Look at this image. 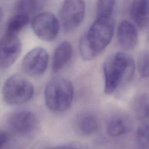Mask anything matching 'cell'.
Wrapping results in <instances>:
<instances>
[{
	"label": "cell",
	"instance_id": "obj_1",
	"mask_svg": "<svg viewBox=\"0 0 149 149\" xmlns=\"http://www.w3.org/2000/svg\"><path fill=\"white\" fill-rule=\"evenodd\" d=\"M114 30L112 16L96 17L80 38L79 49L81 58L90 61L98 55L110 42Z\"/></svg>",
	"mask_w": 149,
	"mask_h": 149
},
{
	"label": "cell",
	"instance_id": "obj_2",
	"mask_svg": "<svg viewBox=\"0 0 149 149\" xmlns=\"http://www.w3.org/2000/svg\"><path fill=\"white\" fill-rule=\"evenodd\" d=\"M135 70L133 58L128 54L118 52L108 56L103 64L104 92L113 93L121 86L128 83Z\"/></svg>",
	"mask_w": 149,
	"mask_h": 149
},
{
	"label": "cell",
	"instance_id": "obj_3",
	"mask_svg": "<svg viewBox=\"0 0 149 149\" xmlns=\"http://www.w3.org/2000/svg\"><path fill=\"white\" fill-rule=\"evenodd\" d=\"M74 95L71 81L63 77H55L46 84L44 98L47 107L53 112H61L70 107Z\"/></svg>",
	"mask_w": 149,
	"mask_h": 149
},
{
	"label": "cell",
	"instance_id": "obj_4",
	"mask_svg": "<svg viewBox=\"0 0 149 149\" xmlns=\"http://www.w3.org/2000/svg\"><path fill=\"white\" fill-rule=\"evenodd\" d=\"M2 97L9 105H20L32 98L34 88L27 79L20 74H13L5 81L2 87Z\"/></svg>",
	"mask_w": 149,
	"mask_h": 149
},
{
	"label": "cell",
	"instance_id": "obj_5",
	"mask_svg": "<svg viewBox=\"0 0 149 149\" xmlns=\"http://www.w3.org/2000/svg\"><path fill=\"white\" fill-rule=\"evenodd\" d=\"M6 122L12 132L22 136L32 134L38 125L36 115L31 111L25 109L10 113L6 118Z\"/></svg>",
	"mask_w": 149,
	"mask_h": 149
},
{
	"label": "cell",
	"instance_id": "obj_6",
	"mask_svg": "<svg viewBox=\"0 0 149 149\" xmlns=\"http://www.w3.org/2000/svg\"><path fill=\"white\" fill-rule=\"evenodd\" d=\"M34 34L45 41L54 40L59 31V22L50 12H42L36 15L31 22Z\"/></svg>",
	"mask_w": 149,
	"mask_h": 149
},
{
	"label": "cell",
	"instance_id": "obj_7",
	"mask_svg": "<svg viewBox=\"0 0 149 149\" xmlns=\"http://www.w3.org/2000/svg\"><path fill=\"white\" fill-rule=\"evenodd\" d=\"M86 5L83 1L68 0L62 4L59 16L63 27L67 31L77 27L85 15Z\"/></svg>",
	"mask_w": 149,
	"mask_h": 149
},
{
	"label": "cell",
	"instance_id": "obj_8",
	"mask_svg": "<svg viewBox=\"0 0 149 149\" xmlns=\"http://www.w3.org/2000/svg\"><path fill=\"white\" fill-rule=\"evenodd\" d=\"M48 62L47 51L44 48L36 47L25 55L22 61V68L29 76H39L46 70Z\"/></svg>",
	"mask_w": 149,
	"mask_h": 149
},
{
	"label": "cell",
	"instance_id": "obj_9",
	"mask_svg": "<svg viewBox=\"0 0 149 149\" xmlns=\"http://www.w3.org/2000/svg\"><path fill=\"white\" fill-rule=\"evenodd\" d=\"M22 51V43L17 36L5 34L0 42V66L5 69L17 59Z\"/></svg>",
	"mask_w": 149,
	"mask_h": 149
},
{
	"label": "cell",
	"instance_id": "obj_10",
	"mask_svg": "<svg viewBox=\"0 0 149 149\" xmlns=\"http://www.w3.org/2000/svg\"><path fill=\"white\" fill-rule=\"evenodd\" d=\"M117 38L120 46L126 50L136 47L138 42V33L135 26L127 20H123L118 25Z\"/></svg>",
	"mask_w": 149,
	"mask_h": 149
},
{
	"label": "cell",
	"instance_id": "obj_11",
	"mask_svg": "<svg viewBox=\"0 0 149 149\" xmlns=\"http://www.w3.org/2000/svg\"><path fill=\"white\" fill-rule=\"evenodd\" d=\"M132 122L128 116L123 113H118L111 116L108 120L106 130L111 137H118L130 131Z\"/></svg>",
	"mask_w": 149,
	"mask_h": 149
},
{
	"label": "cell",
	"instance_id": "obj_12",
	"mask_svg": "<svg viewBox=\"0 0 149 149\" xmlns=\"http://www.w3.org/2000/svg\"><path fill=\"white\" fill-rule=\"evenodd\" d=\"M131 17L137 27L144 29L149 23V0L133 1L129 8Z\"/></svg>",
	"mask_w": 149,
	"mask_h": 149
},
{
	"label": "cell",
	"instance_id": "obj_13",
	"mask_svg": "<svg viewBox=\"0 0 149 149\" xmlns=\"http://www.w3.org/2000/svg\"><path fill=\"white\" fill-rule=\"evenodd\" d=\"M75 126L80 134L84 136L91 135L94 133L98 127L97 116L90 111L81 112L76 118Z\"/></svg>",
	"mask_w": 149,
	"mask_h": 149
},
{
	"label": "cell",
	"instance_id": "obj_14",
	"mask_svg": "<svg viewBox=\"0 0 149 149\" xmlns=\"http://www.w3.org/2000/svg\"><path fill=\"white\" fill-rule=\"evenodd\" d=\"M72 45L68 41H63L57 46L52 59V70L54 72L59 71L67 64L72 57Z\"/></svg>",
	"mask_w": 149,
	"mask_h": 149
},
{
	"label": "cell",
	"instance_id": "obj_15",
	"mask_svg": "<svg viewBox=\"0 0 149 149\" xmlns=\"http://www.w3.org/2000/svg\"><path fill=\"white\" fill-rule=\"evenodd\" d=\"M132 108L136 117L139 119L149 118V93L137 95L133 100Z\"/></svg>",
	"mask_w": 149,
	"mask_h": 149
},
{
	"label": "cell",
	"instance_id": "obj_16",
	"mask_svg": "<svg viewBox=\"0 0 149 149\" xmlns=\"http://www.w3.org/2000/svg\"><path fill=\"white\" fill-rule=\"evenodd\" d=\"M30 16L20 13H16L9 18L6 25L5 34L17 36L27 24Z\"/></svg>",
	"mask_w": 149,
	"mask_h": 149
},
{
	"label": "cell",
	"instance_id": "obj_17",
	"mask_svg": "<svg viewBox=\"0 0 149 149\" xmlns=\"http://www.w3.org/2000/svg\"><path fill=\"white\" fill-rule=\"evenodd\" d=\"M44 1L22 0L17 2L16 5V13H20L30 16L31 15L38 12L44 6Z\"/></svg>",
	"mask_w": 149,
	"mask_h": 149
},
{
	"label": "cell",
	"instance_id": "obj_18",
	"mask_svg": "<svg viewBox=\"0 0 149 149\" xmlns=\"http://www.w3.org/2000/svg\"><path fill=\"white\" fill-rule=\"evenodd\" d=\"M115 1L112 0H101L97 2L96 17L112 16Z\"/></svg>",
	"mask_w": 149,
	"mask_h": 149
},
{
	"label": "cell",
	"instance_id": "obj_19",
	"mask_svg": "<svg viewBox=\"0 0 149 149\" xmlns=\"http://www.w3.org/2000/svg\"><path fill=\"white\" fill-rule=\"evenodd\" d=\"M137 68L142 77H149V51H143L140 54L137 59Z\"/></svg>",
	"mask_w": 149,
	"mask_h": 149
},
{
	"label": "cell",
	"instance_id": "obj_20",
	"mask_svg": "<svg viewBox=\"0 0 149 149\" xmlns=\"http://www.w3.org/2000/svg\"><path fill=\"white\" fill-rule=\"evenodd\" d=\"M137 136L140 142L149 143V122H144L139 127Z\"/></svg>",
	"mask_w": 149,
	"mask_h": 149
},
{
	"label": "cell",
	"instance_id": "obj_21",
	"mask_svg": "<svg viewBox=\"0 0 149 149\" xmlns=\"http://www.w3.org/2000/svg\"><path fill=\"white\" fill-rule=\"evenodd\" d=\"M49 149H88V148L86 144L81 142L71 141L53 147Z\"/></svg>",
	"mask_w": 149,
	"mask_h": 149
},
{
	"label": "cell",
	"instance_id": "obj_22",
	"mask_svg": "<svg viewBox=\"0 0 149 149\" xmlns=\"http://www.w3.org/2000/svg\"><path fill=\"white\" fill-rule=\"evenodd\" d=\"M10 137L9 134L6 132H1L0 134V141H1V149H5L6 147L9 143Z\"/></svg>",
	"mask_w": 149,
	"mask_h": 149
},
{
	"label": "cell",
	"instance_id": "obj_23",
	"mask_svg": "<svg viewBox=\"0 0 149 149\" xmlns=\"http://www.w3.org/2000/svg\"><path fill=\"white\" fill-rule=\"evenodd\" d=\"M148 41L149 42V27H148Z\"/></svg>",
	"mask_w": 149,
	"mask_h": 149
}]
</instances>
